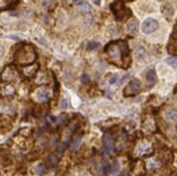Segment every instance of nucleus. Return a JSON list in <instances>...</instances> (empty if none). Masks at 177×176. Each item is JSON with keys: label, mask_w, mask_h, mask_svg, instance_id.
<instances>
[{"label": "nucleus", "mask_w": 177, "mask_h": 176, "mask_svg": "<svg viewBox=\"0 0 177 176\" xmlns=\"http://www.w3.org/2000/svg\"><path fill=\"white\" fill-rule=\"evenodd\" d=\"M36 174H37L38 176H42L46 174V167L44 164H38L37 167H36Z\"/></svg>", "instance_id": "19"}, {"label": "nucleus", "mask_w": 177, "mask_h": 176, "mask_svg": "<svg viewBox=\"0 0 177 176\" xmlns=\"http://www.w3.org/2000/svg\"><path fill=\"white\" fill-rule=\"evenodd\" d=\"M146 56H147V52H146V49H144L142 45L136 46V58H138V60H143Z\"/></svg>", "instance_id": "15"}, {"label": "nucleus", "mask_w": 177, "mask_h": 176, "mask_svg": "<svg viewBox=\"0 0 177 176\" xmlns=\"http://www.w3.org/2000/svg\"><path fill=\"white\" fill-rule=\"evenodd\" d=\"M161 12H163V15L165 16L167 19H171L172 16H173V13H175V8L172 7L171 4H165V6L161 7Z\"/></svg>", "instance_id": "11"}, {"label": "nucleus", "mask_w": 177, "mask_h": 176, "mask_svg": "<svg viewBox=\"0 0 177 176\" xmlns=\"http://www.w3.org/2000/svg\"><path fill=\"white\" fill-rule=\"evenodd\" d=\"M61 109H67V101L66 99H63L61 102Z\"/></svg>", "instance_id": "24"}, {"label": "nucleus", "mask_w": 177, "mask_h": 176, "mask_svg": "<svg viewBox=\"0 0 177 176\" xmlns=\"http://www.w3.org/2000/svg\"><path fill=\"white\" fill-rule=\"evenodd\" d=\"M176 31H177V25H176Z\"/></svg>", "instance_id": "30"}, {"label": "nucleus", "mask_w": 177, "mask_h": 176, "mask_svg": "<svg viewBox=\"0 0 177 176\" xmlns=\"http://www.w3.org/2000/svg\"><path fill=\"white\" fill-rule=\"evenodd\" d=\"M140 90H142V82H140L139 79H132V81L126 86V89H124V95L131 97V95L138 94Z\"/></svg>", "instance_id": "4"}, {"label": "nucleus", "mask_w": 177, "mask_h": 176, "mask_svg": "<svg viewBox=\"0 0 177 176\" xmlns=\"http://www.w3.org/2000/svg\"><path fill=\"white\" fill-rule=\"evenodd\" d=\"M127 32L128 33H131V35H135L136 32H138V28H139V23H138V20H135V19H132L130 20V21L127 23Z\"/></svg>", "instance_id": "8"}, {"label": "nucleus", "mask_w": 177, "mask_h": 176, "mask_svg": "<svg viewBox=\"0 0 177 176\" xmlns=\"http://www.w3.org/2000/svg\"><path fill=\"white\" fill-rule=\"evenodd\" d=\"M49 160L53 163V164H56V163H57V158L54 156V155H50V158H49Z\"/></svg>", "instance_id": "25"}, {"label": "nucleus", "mask_w": 177, "mask_h": 176, "mask_svg": "<svg viewBox=\"0 0 177 176\" xmlns=\"http://www.w3.org/2000/svg\"><path fill=\"white\" fill-rule=\"evenodd\" d=\"M157 28H159V21H157V20L147 19L146 21L143 23V25H142V31H143L144 35H151V33H154L155 31H157Z\"/></svg>", "instance_id": "5"}, {"label": "nucleus", "mask_w": 177, "mask_h": 176, "mask_svg": "<svg viewBox=\"0 0 177 176\" xmlns=\"http://www.w3.org/2000/svg\"><path fill=\"white\" fill-rule=\"evenodd\" d=\"M159 2H163V0H159Z\"/></svg>", "instance_id": "31"}, {"label": "nucleus", "mask_w": 177, "mask_h": 176, "mask_svg": "<svg viewBox=\"0 0 177 176\" xmlns=\"http://www.w3.org/2000/svg\"><path fill=\"white\" fill-rule=\"evenodd\" d=\"M111 9H112V12H114V15H115V17L118 19V20H123L124 16H126V13H128V11L126 9V7H124V3L122 2V0H119V2H115L111 6Z\"/></svg>", "instance_id": "3"}, {"label": "nucleus", "mask_w": 177, "mask_h": 176, "mask_svg": "<svg viewBox=\"0 0 177 176\" xmlns=\"http://www.w3.org/2000/svg\"><path fill=\"white\" fill-rule=\"evenodd\" d=\"M176 130H177V126H176Z\"/></svg>", "instance_id": "32"}, {"label": "nucleus", "mask_w": 177, "mask_h": 176, "mask_svg": "<svg viewBox=\"0 0 177 176\" xmlns=\"http://www.w3.org/2000/svg\"><path fill=\"white\" fill-rule=\"evenodd\" d=\"M119 170H120V166H119V163L118 162H115L114 164L111 166V170H110V174L112 175V176H115L116 174L119 172Z\"/></svg>", "instance_id": "20"}, {"label": "nucleus", "mask_w": 177, "mask_h": 176, "mask_svg": "<svg viewBox=\"0 0 177 176\" xmlns=\"http://www.w3.org/2000/svg\"><path fill=\"white\" fill-rule=\"evenodd\" d=\"M15 60L20 64H28L33 62L36 60V50L29 44H23L21 46L16 48L15 52Z\"/></svg>", "instance_id": "2"}, {"label": "nucleus", "mask_w": 177, "mask_h": 176, "mask_svg": "<svg viewBox=\"0 0 177 176\" xmlns=\"http://www.w3.org/2000/svg\"><path fill=\"white\" fill-rule=\"evenodd\" d=\"M81 141H82V137H81V135H78V137L73 141V143H71V150L77 151L79 148V145H81Z\"/></svg>", "instance_id": "16"}, {"label": "nucleus", "mask_w": 177, "mask_h": 176, "mask_svg": "<svg viewBox=\"0 0 177 176\" xmlns=\"http://www.w3.org/2000/svg\"><path fill=\"white\" fill-rule=\"evenodd\" d=\"M81 11H86V12H88V11H90V8H88V6H87V4H81Z\"/></svg>", "instance_id": "23"}, {"label": "nucleus", "mask_w": 177, "mask_h": 176, "mask_svg": "<svg viewBox=\"0 0 177 176\" xmlns=\"http://www.w3.org/2000/svg\"><path fill=\"white\" fill-rule=\"evenodd\" d=\"M146 79H147V82L150 83V85H154V83L157 81V75H156V72L154 69H150L147 72V74H146Z\"/></svg>", "instance_id": "13"}, {"label": "nucleus", "mask_w": 177, "mask_h": 176, "mask_svg": "<svg viewBox=\"0 0 177 176\" xmlns=\"http://www.w3.org/2000/svg\"><path fill=\"white\" fill-rule=\"evenodd\" d=\"M48 98H49V91L46 89H38L36 91V99L40 102H45L48 101Z\"/></svg>", "instance_id": "9"}, {"label": "nucleus", "mask_w": 177, "mask_h": 176, "mask_svg": "<svg viewBox=\"0 0 177 176\" xmlns=\"http://www.w3.org/2000/svg\"><path fill=\"white\" fill-rule=\"evenodd\" d=\"M37 69H38V66L36 65V64H33V65H31V66L24 68V69H23V74L25 75V77H32V75L37 72Z\"/></svg>", "instance_id": "12"}, {"label": "nucleus", "mask_w": 177, "mask_h": 176, "mask_svg": "<svg viewBox=\"0 0 177 176\" xmlns=\"http://www.w3.org/2000/svg\"><path fill=\"white\" fill-rule=\"evenodd\" d=\"M152 148H151V145L148 142H142L140 145H138L136 147V154L138 155H146L148 152H151Z\"/></svg>", "instance_id": "6"}, {"label": "nucleus", "mask_w": 177, "mask_h": 176, "mask_svg": "<svg viewBox=\"0 0 177 176\" xmlns=\"http://www.w3.org/2000/svg\"><path fill=\"white\" fill-rule=\"evenodd\" d=\"M165 118L168 121H176L177 119V109H168L165 111Z\"/></svg>", "instance_id": "14"}, {"label": "nucleus", "mask_w": 177, "mask_h": 176, "mask_svg": "<svg viewBox=\"0 0 177 176\" xmlns=\"http://www.w3.org/2000/svg\"><path fill=\"white\" fill-rule=\"evenodd\" d=\"M91 2L94 4H96V6H99V4H100V0H91Z\"/></svg>", "instance_id": "27"}, {"label": "nucleus", "mask_w": 177, "mask_h": 176, "mask_svg": "<svg viewBox=\"0 0 177 176\" xmlns=\"http://www.w3.org/2000/svg\"><path fill=\"white\" fill-rule=\"evenodd\" d=\"M103 143H104V148L108 154H114V142H112V139L106 135V137L103 138Z\"/></svg>", "instance_id": "10"}, {"label": "nucleus", "mask_w": 177, "mask_h": 176, "mask_svg": "<svg viewBox=\"0 0 177 176\" xmlns=\"http://www.w3.org/2000/svg\"><path fill=\"white\" fill-rule=\"evenodd\" d=\"M106 52L111 62L122 65L123 58L128 56V45L124 41H114L107 45Z\"/></svg>", "instance_id": "1"}, {"label": "nucleus", "mask_w": 177, "mask_h": 176, "mask_svg": "<svg viewBox=\"0 0 177 176\" xmlns=\"http://www.w3.org/2000/svg\"><path fill=\"white\" fill-rule=\"evenodd\" d=\"M13 68H11V66H7L5 69L3 70V73L2 75H0V78H2V81L3 82H8V81H11V78L13 77Z\"/></svg>", "instance_id": "7"}, {"label": "nucleus", "mask_w": 177, "mask_h": 176, "mask_svg": "<svg viewBox=\"0 0 177 176\" xmlns=\"http://www.w3.org/2000/svg\"><path fill=\"white\" fill-rule=\"evenodd\" d=\"M99 45H100V44L98 41H90L87 44L86 48H87V50H95V49H98V48H99Z\"/></svg>", "instance_id": "21"}, {"label": "nucleus", "mask_w": 177, "mask_h": 176, "mask_svg": "<svg viewBox=\"0 0 177 176\" xmlns=\"http://www.w3.org/2000/svg\"><path fill=\"white\" fill-rule=\"evenodd\" d=\"M108 82H110L112 86H118V85H120V77L118 74H112L110 77V81H108Z\"/></svg>", "instance_id": "17"}, {"label": "nucleus", "mask_w": 177, "mask_h": 176, "mask_svg": "<svg viewBox=\"0 0 177 176\" xmlns=\"http://www.w3.org/2000/svg\"><path fill=\"white\" fill-rule=\"evenodd\" d=\"M3 53H4V48L0 45V56H3Z\"/></svg>", "instance_id": "28"}, {"label": "nucleus", "mask_w": 177, "mask_h": 176, "mask_svg": "<svg viewBox=\"0 0 177 176\" xmlns=\"http://www.w3.org/2000/svg\"><path fill=\"white\" fill-rule=\"evenodd\" d=\"M165 62L169 65L171 68H173V69H177V57H168L167 60H165Z\"/></svg>", "instance_id": "18"}, {"label": "nucleus", "mask_w": 177, "mask_h": 176, "mask_svg": "<svg viewBox=\"0 0 177 176\" xmlns=\"http://www.w3.org/2000/svg\"><path fill=\"white\" fill-rule=\"evenodd\" d=\"M82 3H83V0H73V4H75V6H81Z\"/></svg>", "instance_id": "26"}, {"label": "nucleus", "mask_w": 177, "mask_h": 176, "mask_svg": "<svg viewBox=\"0 0 177 176\" xmlns=\"http://www.w3.org/2000/svg\"><path fill=\"white\" fill-rule=\"evenodd\" d=\"M82 79H83V82H87V75H83Z\"/></svg>", "instance_id": "29"}, {"label": "nucleus", "mask_w": 177, "mask_h": 176, "mask_svg": "<svg viewBox=\"0 0 177 176\" xmlns=\"http://www.w3.org/2000/svg\"><path fill=\"white\" fill-rule=\"evenodd\" d=\"M13 91H15V89H13V86H5V87H4V89H3V93L4 94H12V93H13Z\"/></svg>", "instance_id": "22"}]
</instances>
